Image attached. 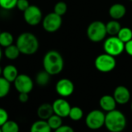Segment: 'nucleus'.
<instances>
[{
  "mask_svg": "<svg viewBox=\"0 0 132 132\" xmlns=\"http://www.w3.org/2000/svg\"><path fill=\"white\" fill-rule=\"evenodd\" d=\"M53 114L54 113L52 104L48 103H44L41 104L37 109V115L40 120L47 121Z\"/></svg>",
  "mask_w": 132,
  "mask_h": 132,
  "instance_id": "nucleus-16",
  "label": "nucleus"
},
{
  "mask_svg": "<svg viewBox=\"0 0 132 132\" xmlns=\"http://www.w3.org/2000/svg\"><path fill=\"white\" fill-rule=\"evenodd\" d=\"M17 47L21 53L24 55H32L39 49V40L37 37L30 32H23L20 34L16 40Z\"/></svg>",
  "mask_w": 132,
  "mask_h": 132,
  "instance_id": "nucleus-2",
  "label": "nucleus"
},
{
  "mask_svg": "<svg viewBox=\"0 0 132 132\" xmlns=\"http://www.w3.org/2000/svg\"><path fill=\"white\" fill-rule=\"evenodd\" d=\"M127 125L125 115L118 110H114L105 115L104 126L110 132H121Z\"/></svg>",
  "mask_w": 132,
  "mask_h": 132,
  "instance_id": "nucleus-3",
  "label": "nucleus"
},
{
  "mask_svg": "<svg viewBox=\"0 0 132 132\" xmlns=\"http://www.w3.org/2000/svg\"><path fill=\"white\" fill-rule=\"evenodd\" d=\"M13 36L11 32L5 31L0 32V46L3 47H7L12 45L13 43Z\"/></svg>",
  "mask_w": 132,
  "mask_h": 132,
  "instance_id": "nucleus-21",
  "label": "nucleus"
},
{
  "mask_svg": "<svg viewBox=\"0 0 132 132\" xmlns=\"http://www.w3.org/2000/svg\"><path fill=\"white\" fill-rule=\"evenodd\" d=\"M125 51L129 56H132V39L125 44Z\"/></svg>",
  "mask_w": 132,
  "mask_h": 132,
  "instance_id": "nucleus-34",
  "label": "nucleus"
},
{
  "mask_svg": "<svg viewBox=\"0 0 132 132\" xmlns=\"http://www.w3.org/2000/svg\"><path fill=\"white\" fill-rule=\"evenodd\" d=\"M105 114L101 110H93L89 112L86 117L85 123L88 128L91 130H98L104 125Z\"/></svg>",
  "mask_w": 132,
  "mask_h": 132,
  "instance_id": "nucleus-7",
  "label": "nucleus"
},
{
  "mask_svg": "<svg viewBox=\"0 0 132 132\" xmlns=\"http://www.w3.org/2000/svg\"><path fill=\"white\" fill-rule=\"evenodd\" d=\"M106 24L101 21H94L89 24L87 29V36L88 39L94 43L103 41L107 36Z\"/></svg>",
  "mask_w": 132,
  "mask_h": 132,
  "instance_id": "nucleus-4",
  "label": "nucleus"
},
{
  "mask_svg": "<svg viewBox=\"0 0 132 132\" xmlns=\"http://www.w3.org/2000/svg\"><path fill=\"white\" fill-rule=\"evenodd\" d=\"M11 88V83L6 80L3 77H0V99L5 97Z\"/></svg>",
  "mask_w": 132,
  "mask_h": 132,
  "instance_id": "nucleus-24",
  "label": "nucleus"
},
{
  "mask_svg": "<svg viewBox=\"0 0 132 132\" xmlns=\"http://www.w3.org/2000/svg\"><path fill=\"white\" fill-rule=\"evenodd\" d=\"M2 132H19V126L17 122L12 120H8L2 127Z\"/></svg>",
  "mask_w": 132,
  "mask_h": 132,
  "instance_id": "nucleus-25",
  "label": "nucleus"
},
{
  "mask_svg": "<svg viewBox=\"0 0 132 132\" xmlns=\"http://www.w3.org/2000/svg\"><path fill=\"white\" fill-rule=\"evenodd\" d=\"M18 0H0V7L5 10H10L16 7Z\"/></svg>",
  "mask_w": 132,
  "mask_h": 132,
  "instance_id": "nucleus-29",
  "label": "nucleus"
},
{
  "mask_svg": "<svg viewBox=\"0 0 132 132\" xmlns=\"http://www.w3.org/2000/svg\"><path fill=\"white\" fill-rule=\"evenodd\" d=\"M23 17L28 25L35 26L39 24L43 20V13L37 5H30L28 9L23 12Z\"/></svg>",
  "mask_w": 132,
  "mask_h": 132,
  "instance_id": "nucleus-8",
  "label": "nucleus"
},
{
  "mask_svg": "<svg viewBox=\"0 0 132 132\" xmlns=\"http://www.w3.org/2000/svg\"><path fill=\"white\" fill-rule=\"evenodd\" d=\"M29 99V94H26V93H20L19 94V101L22 103V104H25L26 102H28Z\"/></svg>",
  "mask_w": 132,
  "mask_h": 132,
  "instance_id": "nucleus-33",
  "label": "nucleus"
},
{
  "mask_svg": "<svg viewBox=\"0 0 132 132\" xmlns=\"http://www.w3.org/2000/svg\"><path fill=\"white\" fill-rule=\"evenodd\" d=\"M18 75H19L18 70L14 65L9 64V65L5 66L2 69V77H3L9 83H13L15 80L16 79V77H18Z\"/></svg>",
  "mask_w": 132,
  "mask_h": 132,
  "instance_id": "nucleus-17",
  "label": "nucleus"
},
{
  "mask_svg": "<svg viewBox=\"0 0 132 132\" xmlns=\"http://www.w3.org/2000/svg\"><path fill=\"white\" fill-rule=\"evenodd\" d=\"M56 93L62 97H67L74 91L73 83L67 78H63L57 81L55 87Z\"/></svg>",
  "mask_w": 132,
  "mask_h": 132,
  "instance_id": "nucleus-11",
  "label": "nucleus"
},
{
  "mask_svg": "<svg viewBox=\"0 0 132 132\" xmlns=\"http://www.w3.org/2000/svg\"><path fill=\"white\" fill-rule=\"evenodd\" d=\"M96 69L101 73H109L116 67L115 57L106 53L98 55L94 60Z\"/></svg>",
  "mask_w": 132,
  "mask_h": 132,
  "instance_id": "nucleus-5",
  "label": "nucleus"
},
{
  "mask_svg": "<svg viewBox=\"0 0 132 132\" xmlns=\"http://www.w3.org/2000/svg\"><path fill=\"white\" fill-rule=\"evenodd\" d=\"M62 16L54 12L47 14L43 19V27L47 32H55L62 26Z\"/></svg>",
  "mask_w": 132,
  "mask_h": 132,
  "instance_id": "nucleus-9",
  "label": "nucleus"
},
{
  "mask_svg": "<svg viewBox=\"0 0 132 132\" xmlns=\"http://www.w3.org/2000/svg\"><path fill=\"white\" fill-rule=\"evenodd\" d=\"M127 12L126 7L121 3L113 4L109 9V15L110 16L115 20H119L122 19Z\"/></svg>",
  "mask_w": 132,
  "mask_h": 132,
  "instance_id": "nucleus-14",
  "label": "nucleus"
},
{
  "mask_svg": "<svg viewBox=\"0 0 132 132\" xmlns=\"http://www.w3.org/2000/svg\"><path fill=\"white\" fill-rule=\"evenodd\" d=\"M2 69H3V68H2V67H0V77H2Z\"/></svg>",
  "mask_w": 132,
  "mask_h": 132,
  "instance_id": "nucleus-35",
  "label": "nucleus"
},
{
  "mask_svg": "<svg viewBox=\"0 0 132 132\" xmlns=\"http://www.w3.org/2000/svg\"><path fill=\"white\" fill-rule=\"evenodd\" d=\"M53 113L60 117L67 118L69 116V113L71 108L69 102L64 98H58L52 104Z\"/></svg>",
  "mask_w": 132,
  "mask_h": 132,
  "instance_id": "nucleus-12",
  "label": "nucleus"
},
{
  "mask_svg": "<svg viewBox=\"0 0 132 132\" xmlns=\"http://www.w3.org/2000/svg\"></svg>",
  "mask_w": 132,
  "mask_h": 132,
  "instance_id": "nucleus-40",
  "label": "nucleus"
},
{
  "mask_svg": "<svg viewBox=\"0 0 132 132\" xmlns=\"http://www.w3.org/2000/svg\"><path fill=\"white\" fill-rule=\"evenodd\" d=\"M99 104H100V107L101 108L102 110H104L107 112H110L111 111L115 110L117 102L115 101L113 96L104 95L100 99Z\"/></svg>",
  "mask_w": 132,
  "mask_h": 132,
  "instance_id": "nucleus-15",
  "label": "nucleus"
},
{
  "mask_svg": "<svg viewBox=\"0 0 132 132\" xmlns=\"http://www.w3.org/2000/svg\"><path fill=\"white\" fill-rule=\"evenodd\" d=\"M117 36L125 44L132 39V29L128 27H121Z\"/></svg>",
  "mask_w": 132,
  "mask_h": 132,
  "instance_id": "nucleus-23",
  "label": "nucleus"
},
{
  "mask_svg": "<svg viewBox=\"0 0 132 132\" xmlns=\"http://www.w3.org/2000/svg\"><path fill=\"white\" fill-rule=\"evenodd\" d=\"M29 5H30L28 0H18L16 3V8L22 12L26 11Z\"/></svg>",
  "mask_w": 132,
  "mask_h": 132,
  "instance_id": "nucleus-30",
  "label": "nucleus"
},
{
  "mask_svg": "<svg viewBox=\"0 0 132 132\" xmlns=\"http://www.w3.org/2000/svg\"><path fill=\"white\" fill-rule=\"evenodd\" d=\"M67 11V5L66 2H58L57 3H56V5H54V12L60 16L63 15Z\"/></svg>",
  "mask_w": 132,
  "mask_h": 132,
  "instance_id": "nucleus-28",
  "label": "nucleus"
},
{
  "mask_svg": "<svg viewBox=\"0 0 132 132\" xmlns=\"http://www.w3.org/2000/svg\"><path fill=\"white\" fill-rule=\"evenodd\" d=\"M104 50L106 53L115 57L125 51V43L118 36H110L104 43Z\"/></svg>",
  "mask_w": 132,
  "mask_h": 132,
  "instance_id": "nucleus-6",
  "label": "nucleus"
},
{
  "mask_svg": "<svg viewBox=\"0 0 132 132\" xmlns=\"http://www.w3.org/2000/svg\"><path fill=\"white\" fill-rule=\"evenodd\" d=\"M44 70L50 76L57 75L62 72L64 67L63 58L61 54L56 50H50L47 52L43 60Z\"/></svg>",
  "mask_w": 132,
  "mask_h": 132,
  "instance_id": "nucleus-1",
  "label": "nucleus"
},
{
  "mask_svg": "<svg viewBox=\"0 0 132 132\" xmlns=\"http://www.w3.org/2000/svg\"><path fill=\"white\" fill-rule=\"evenodd\" d=\"M20 53H20L19 48L17 47V46L13 45V44L5 47V51H4V54H5V57L10 60H14L17 59L19 56Z\"/></svg>",
  "mask_w": 132,
  "mask_h": 132,
  "instance_id": "nucleus-20",
  "label": "nucleus"
},
{
  "mask_svg": "<svg viewBox=\"0 0 132 132\" xmlns=\"http://www.w3.org/2000/svg\"><path fill=\"white\" fill-rule=\"evenodd\" d=\"M9 119V114L7 111L2 108H0V128L8 121Z\"/></svg>",
  "mask_w": 132,
  "mask_h": 132,
  "instance_id": "nucleus-31",
  "label": "nucleus"
},
{
  "mask_svg": "<svg viewBox=\"0 0 132 132\" xmlns=\"http://www.w3.org/2000/svg\"><path fill=\"white\" fill-rule=\"evenodd\" d=\"M84 116V111L83 110L79 108V107H71L70 113H69V118L74 121H80Z\"/></svg>",
  "mask_w": 132,
  "mask_h": 132,
  "instance_id": "nucleus-27",
  "label": "nucleus"
},
{
  "mask_svg": "<svg viewBox=\"0 0 132 132\" xmlns=\"http://www.w3.org/2000/svg\"><path fill=\"white\" fill-rule=\"evenodd\" d=\"M52 129L46 121L39 120L35 121L30 127V132H51Z\"/></svg>",
  "mask_w": 132,
  "mask_h": 132,
  "instance_id": "nucleus-18",
  "label": "nucleus"
},
{
  "mask_svg": "<svg viewBox=\"0 0 132 132\" xmlns=\"http://www.w3.org/2000/svg\"><path fill=\"white\" fill-rule=\"evenodd\" d=\"M121 29V25L118 20L112 19L106 23V30L108 35L110 36H117Z\"/></svg>",
  "mask_w": 132,
  "mask_h": 132,
  "instance_id": "nucleus-19",
  "label": "nucleus"
},
{
  "mask_svg": "<svg viewBox=\"0 0 132 132\" xmlns=\"http://www.w3.org/2000/svg\"><path fill=\"white\" fill-rule=\"evenodd\" d=\"M131 111H132V102H131Z\"/></svg>",
  "mask_w": 132,
  "mask_h": 132,
  "instance_id": "nucleus-38",
  "label": "nucleus"
},
{
  "mask_svg": "<svg viewBox=\"0 0 132 132\" xmlns=\"http://www.w3.org/2000/svg\"><path fill=\"white\" fill-rule=\"evenodd\" d=\"M14 87L19 94L26 93L29 94L33 89V80L27 74H19L15 81L13 82Z\"/></svg>",
  "mask_w": 132,
  "mask_h": 132,
  "instance_id": "nucleus-10",
  "label": "nucleus"
},
{
  "mask_svg": "<svg viewBox=\"0 0 132 132\" xmlns=\"http://www.w3.org/2000/svg\"><path fill=\"white\" fill-rule=\"evenodd\" d=\"M113 97L117 104L123 105L129 102L131 99V93L126 87L118 86L115 88Z\"/></svg>",
  "mask_w": 132,
  "mask_h": 132,
  "instance_id": "nucleus-13",
  "label": "nucleus"
},
{
  "mask_svg": "<svg viewBox=\"0 0 132 132\" xmlns=\"http://www.w3.org/2000/svg\"><path fill=\"white\" fill-rule=\"evenodd\" d=\"M54 132H74V130L69 125H62L56 130H55Z\"/></svg>",
  "mask_w": 132,
  "mask_h": 132,
  "instance_id": "nucleus-32",
  "label": "nucleus"
},
{
  "mask_svg": "<svg viewBox=\"0 0 132 132\" xmlns=\"http://www.w3.org/2000/svg\"><path fill=\"white\" fill-rule=\"evenodd\" d=\"M2 50H1V48H0V60H1V59H2Z\"/></svg>",
  "mask_w": 132,
  "mask_h": 132,
  "instance_id": "nucleus-36",
  "label": "nucleus"
},
{
  "mask_svg": "<svg viewBox=\"0 0 132 132\" xmlns=\"http://www.w3.org/2000/svg\"><path fill=\"white\" fill-rule=\"evenodd\" d=\"M50 80V75L45 70L39 72L36 76V82L40 87L46 86Z\"/></svg>",
  "mask_w": 132,
  "mask_h": 132,
  "instance_id": "nucleus-22",
  "label": "nucleus"
},
{
  "mask_svg": "<svg viewBox=\"0 0 132 132\" xmlns=\"http://www.w3.org/2000/svg\"><path fill=\"white\" fill-rule=\"evenodd\" d=\"M0 132H2V130H1V128H0Z\"/></svg>",
  "mask_w": 132,
  "mask_h": 132,
  "instance_id": "nucleus-37",
  "label": "nucleus"
},
{
  "mask_svg": "<svg viewBox=\"0 0 132 132\" xmlns=\"http://www.w3.org/2000/svg\"><path fill=\"white\" fill-rule=\"evenodd\" d=\"M130 1H131V2H132V0H130Z\"/></svg>",
  "mask_w": 132,
  "mask_h": 132,
  "instance_id": "nucleus-39",
  "label": "nucleus"
},
{
  "mask_svg": "<svg viewBox=\"0 0 132 132\" xmlns=\"http://www.w3.org/2000/svg\"><path fill=\"white\" fill-rule=\"evenodd\" d=\"M46 121H47L49 126L50 127V128L52 130H54V131L63 125L62 118L55 114H53Z\"/></svg>",
  "mask_w": 132,
  "mask_h": 132,
  "instance_id": "nucleus-26",
  "label": "nucleus"
}]
</instances>
